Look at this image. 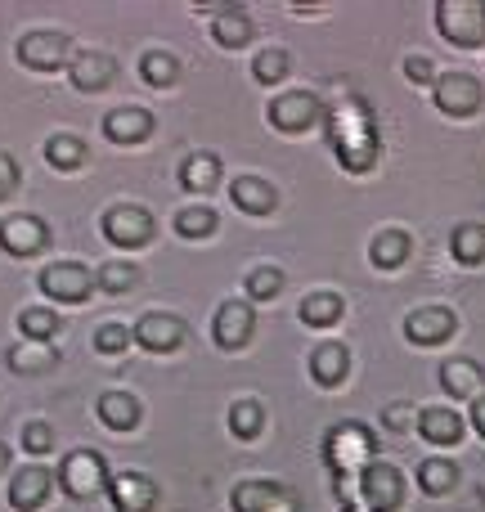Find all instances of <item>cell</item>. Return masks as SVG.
I'll list each match as a JSON object with an SVG mask.
<instances>
[{"label":"cell","instance_id":"obj_1","mask_svg":"<svg viewBox=\"0 0 485 512\" xmlns=\"http://www.w3.org/2000/svg\"><path fill=\"white\" fill-rule=\"evenodd\" d=\"M328 144L346 171H369L378 158V126L364 99H337L328 113Z\"/></svg>","mask_w":485,"mask_h":512},{"label":"cell","instance_id":"obj_2","mask_svg":"<svg viewBox=\"0 0 485 512\" xmlns=\"http://www.w3.org/2000/svg\"><path fill=\"white\" fill-rule=\"evenodd\" d=\"M436 27L450 45L472 50L485 41V0H436Z\"/></svg>","mask_w":485,"mask_h":512},{"label":"cell","instance_id":"obj_3","mask_svg":"<svg viewBox=\"0 0 485 512\" xmlns=\"http://www.w3.org/2000/svg\"><path fill=\"white\" fill-rule=\"evenodd\" d=\"M369 454H373V436H369V427H360V423L333 427L324 441V459L337 477H351V468L355 463H369Z\"/></svg>","mask_w":485,"mask_h":512},{"label":"cell","instance_id":"obj_4","mask_svg":"<svg viewBox=\"0 0 485 512\" xmlns=\"http://www.w3.org/2000/svg\"><path fill=\"white\" fill-rule=\"evenodd\" d=\"M59 481H63V490H68L72 499H90V495H99V490L108 486V468H104L99 454L77 450V454H68V459L59 463Z\"/></svg>","mask_w":485,"mask_h":512},{"label":"cell","instance_id":"obj_5","mask_svg":"<svg viewBox=\"0 0 485 512\" xmlns=\"http://www.w3.org/2000/svg\"><path fill=\"white\" fill-rule=\"evenodd\" d=\"M432 99H436V108H441V113L472 117L481 108V81L468 77V72H445V77H436Z\"/></svg>","mask_w":485,"mask_h":512},{"label":"cell","instance_id":"obj_6","mask_svg":"<svg viewBox=\"0 0 485 512\" xmlns=\"http://www.w3.org/2000/svg\"><path fill=\"white\" fill-rule=\"evenodd\" d=\"M360 499L369 504V512H396L405 499V481L391 463H369L360 477Z\"/></svg>","mask_w":485,"mask_h":512},{"label":"cell","instance_id":"obj_7","mask_svg":"<svg viewBox=\"0 0 485 512\" xmlns=\"http://www.w3.org/2000/svg\"><path fill=\"white\" fill-rule=\"evenodd\" d=\"M18 59L36 72H54L63 63H72V41L63 32H27L18 41Z\"/></svg>","mask_w":485,"mask_h":512},{"label":"cell","instance_id":"obj_8","mask_svg":"<svg viewBox=\"0 0 485 512\" xmlns=\"http://www.w3.org/2000/svg\"><path fill=\"white\" fill-rule=\"evenodd\" d=\"M90 288H95V274L77 261H59L50 270H41V292L54 301H86Z\"/></svg>","mask_w":485,"mask_h":512},{"label":"cell","instance_id":"obj_9","mask_svg":"<svg viewBox=\"0 0 485 512\" xmlns=\"http://www.w3.org/2000/svg\"><path fill=\"white\" fill-rule=\"evenodd\" d=\"M104 234L117 243V248H144V243L153 239V216L144 212V207L122 203L104 216Z\"/></svg>","mask_w":485,"mask_h":512},{"label":"cell","instance_id":"obj_10","mask_svg":"<svg viewBox=\"0 0 485 512\" xmlns=\"http://www.w3.org/2000/svg\"><path fill=\"white\" fill-rule=\"evenodd\" d=\"M265 117H270L274 131L297 135V131H306V126L319 117V99L310 95V90H292V95H279V99H274V104L265 108Z\"/></svg>","mask_w":485,"mask_h":512},{"label":"cell","instance_id":"obj_11","mask_svg":"<svg viewBox=\"0 0 485 512\" xmlns=\"http://www.w3.org/2000/svg\"><path fill=\"white\" fill-rule=\"evenodd\" d=\"M50 243V230H45L41 216H9L0 221V248L9 256H36Z\"/></svg>","mask_w":485,"mask_h":512},{"label":"cell","instance_id":"obj_12","mask_svg":"<svg viewBox=\"0 0 485 512\" xmlns=\"http://www.w3.org/2000/svg\"><path fill=\"white\" fill-rule=\"evenodd\" d=\"M108 499L117 512H153L158 508V486L140 472H122V477L108 481Z\"/></svg>","mask_w":485,"mask_h":512},{"label":"cell","instance_id":"obj_13","mask_svg":"<svg viewBox=\"0 0 485 512\" xmlns=\"http://www.w3.org/2000/svg\"><path fill=\"white\" fill-rule=\"evenodd\" d=\"M216 342L225 346V351H239L247 346V337L256 333V310L247 306V301H225L221 310H216Z\"/></svg>","mask_w":485,"mask_h":512},{"label":"cell","instance_id":"obj_14","mask_svg":"<svg viewBox=\"0 0 485 512\" xmlns=\"http://www.w3.org/2000/svg\"><path fill=\"white\" fill-rule=\"evenodd\" d=\"M454 333V310L445 306H423V310H409L405 319V337L414 346H436Z\"/></svg>","mask_w":485,"mask_h":512},{"label":"cell","instance_id":"obj_15","mask_svg":"<svg viewBox=\"0 0 485 512\" xmlns=\"http://www.w3.org/2000/svg\"><path fill=\"white\" fill-rule=\"evenodd\" d=\"M135 342L153 355L180 351V342H185V324H180L176 315H144L140 324H135Z\"/></svg>","mask_w":485,"mask_h":512},{"label":"cell","instance_id":"obj_16","mask_svg":"<svg viewBox=\"0 0 485 512\" xmlns=\"http://www.w3.org/2000/svg\"><path fill=\"white\" fill-rule=\"evenodd\" d=\"M234 512H283L288 508V490L274 486V481H243L230 495Z\"/></svg>","mask_w":485,"mask_h":512},{"label":"cell","instance_id":"obj_17","mask_svg":"<svg viewBox=\"0 0 485 512\" xmlns=\"http://www.w3.org/2000/svg\"><path fill=\"white\" fill-rule=\"evenodd\" d=\"M68 77H72V86L77 90H104L108 81L117 77V63L108 59V54H99V50H86V54H72Z\"/></svg>","mask_w":485,"mask_h":512},{"label":"cell","instance_id":"obj_18","mask_svg":"<svg viewBox=\"0 0 485 512\" xmlns=\"http://www.w3.org/2000/svg\"><path fill=\"white\" fill-rule=\"evenodd\" d=\"M149 131H153V117L144 108H113L104 117V135L113 144H140V140H149Z\"/></svg>","mask_w":485,"mask_h":512},{"label":"cell","instance_id":"obj_19","mask_svg":"<svg viewBox=\"0 0 485 512\" xmlns=\"http://www.w3.org/2000/svg\"><path fill=\"white\" fill-rule=\"evenodd\" d=\"M50 486H54V477L45 468H23L14 477V486H9V504H14L18 512H32L50 499Z\"/></svg>","mask_w":485,"mask_h":512},{"label":"cell","instance_id":"obj_20","mask_svg":"<svg viewBox=\"0 0 485 512\" xmlns=\"http://www.w3.org/2000/svg\"><path fill=\"white\" fill-rule=\"evenodd\" d=\"M346 369H351V351H346L342 342H324L310 355V373H315L319 387H337V382L346 378Z\"/></svg>","mask_w":485,"mask_h":512},{"label":"cell","instance_id":"obj_21","mask_svg":"<svg viewBox=\"0 0 485 512\" xmlns=\"http://www.w3.org/2000/svg\"><path fill=\"white\" fill-rule=\"evenodd\" d=\"M230 198H234V207H239V212H252V216H270L274 203H279V194H274L265 180H256V176H239V180H234Z\"/></svg>","mask_w":485,"mask_h":512},{"label":"cell","instance_id":"obj_22","mask_svg":"<svg viewBox=\"0 0 485 512\" xmlns=\"http://www.w3.org/2000/svg\"><path fill=\"white\" fill-rule=\"evenodd\" d=\"M481 382H485V369L477 360H450L441 369V387L450 391V396H459V400L481 396Z\"/></svg>","mask_w":485,"mask_h":512},{"label":"cell","instance_id":"obj_23","mask_svg":"<svg viewBox=\"0 0 485 512\" xmlns=\"http://www.w3.org/2000/svg\"><path fill=\"white\" fill-rule=\"evenodd\" d=\"M418 432L432 445H454L463 436V418L454 414V409H423V414H418Z\"/></svg>","mask_w":485,"mask_h":512},{"label":"cell","instance_id":"obj_24","mask_svg":"<svg viewBox=\"0 0 485 512\" xmlns=\"http://www.w3.org/2000/svg\"><path fill=\"white\" fill-rule=\"evenodd\" d=\"M369 261L378 270H400L409 261V234L405 230H382L378 239L369 243Z\"/></svg>","mask_w":485,"mask_h":512},{"label":"cell","instance_id":"obj_25","mask_svg":"<svg viewBox=\"0 0 485 512\" xmlns=\"http://www.w3.org/2000/svg\"><path fill=\"white\" fill-rule=\"evenodd\" d=\"M216 180H221V158H216V153H194V158H185V167H180V185H185L189 194H207Z\"/></svg>","mask_w":485,"mask_h":512},{"label":"cell","instance_id":"obj_26","mask_svg":"<svg viewBox=\"0 0 485 512\" xmlns=\"http://www.w3.org/2000/svg\"><path fill=\"white\" fill-rule=\"evenodd\" d=\"M99 418H104L113 432H131V427L140 423V400L126 396V391H108V396L99 400Z\"/></svg>","mask_w":485,"mask_h":512},{"label":"cell","instance_id":"obj_27","mask_svg":"<svg viewBox=\"0 0 485 512\" xmlns=\"http://www.w3.org/2000/svg\"><path fill=\"white\" fill-rule=\"evenodd\" d=\"M212 36L225 45V50H239V45L252 41V18H247V9H221L212 23Z\"/></svg>","mask_w":485,"mask_h":512},{"label":"cell","instance_id":"obj_28","mask_svg":"<svg viewBox=\"0 0 485 512\" xmlns=\"http://www.w3.org/2000/svg\"><path fill=\"white\" fill-rule=\"evenodd\" d=\"M418 486H423L427 495H450V490L459 486V468H454L450 459H423L418 463Z\"/></svg>","mask_w":485,"mask_h":512},{"label":"cell","instance_id":"obj_29","mask_svg":"<svg viewBox=\"0 0 485 512\" xmlns=\"http://www.w3.org/2000/svg\"><path fill=\"white\" fill-rule=\"evenodd\" d=\"M230 432L239 436V441H256V436L265 432L261 400H234V405H230Z\"/></svg>","mask_w":485,"mask_h":512},{"label":"cell","instance_id":"obj_30","mask_svg":"<svg viewBox=\"0 0 485 512\" xmlns=\"http://www.w3.org/2000/svg\"><path fill=\"white\" fill-rule=\"evenodd\" d=\"M54 346H45V342H27V346H14L9 351V369L14 373H50L54 369Z\"/></svg>","mask_w":485,"mask_h":512},{"label":"cell","instance_id":"obj_31","mask_svg":"<svg viewBox=\"0 0 485 512\" xmlns=\"http://www.w3.org/2000/svg\"><path fill=\"white\" fill-rule=\"evenodd\" d=\"M45 158H50L54 171H77L81 162H86V144H81L77 135H50V140H45Z\"/></svg>","mask_w":485,"mask_h":512},{"label":"cell","instance_id":"obj_32","mask_svg":"<svg viewBox=\"0 0 485 512\" xmlns=\"http://www.w3.org/2000/svg\"><path fill=\"white\" fill-rule=\"evenodd\" d=\"M301 319H306L310 328H328L342 319V297L337 292H310L306 301H301Z\"/></svg>","mask_w":485,"mask_h":512},{"label":"cell","instance_id":"obj_33","mask_svg":"<svg viewBox=\"0 0 485 512\" xmlns=\"http://www.w3.org/2000/svg\"><path fill=\"white\" fill-rule=\"evenodd\" d=\"M450 252H454V261H463V265H481L485 261V225H459L450 239Z\"/></svg>","mask_w":485,"mask_h":512},{"label":"cell","instance_id":"obj_34","mask_svg":"<svg viewBox=\"0 0 485 512\" xmlns=\"http://www.w3.org/2000/svg\"><path fill=\"white\" fill-rule=\"evenodd\" d=\"M18 328H23L27 342H50L59 333V310H45V306H27L18 315Z\"/></svg>","mask_w":485,"mask_h":512},{"label":"cell","instance_id":"obj_35","mask_svg":"<svg viewBox=\"0 0 485 512\" xmlns=\"http://www.w3.org/2000/svg\"><path fill=\"white\" fill-rule=\"evenodd\" d=\"M140 77L149 81V86H171V81L180 77L176 54H167V50H149V54L140 59Z\"/></svg>","mask_w":485,"mask_h":512},{"label":"cell","instance_id":"obj_36","mask_svg":"<svg viewBox=\"0 0 485 512\" xmlns=\"http://www.w3.org/2000/svg\"><path fill=\"white\" fill-rule=\"evenodd\" d=\"M216 212L212 207H185V212L176 216V230L185 234V239H207V234H216Z\"/></svg>","mask_w":485,"mask_h":512},{"label":"cell","instance_id":"obj_37","mask_svg":"<svg viewBox=\"0 0 485 512\" xmlns=\"http://www.w3.org/2000/svg\"><path fill=\"white\" fill-rule=\"evenodd\" d=\"M252 77L261 81V86H274V81L288 77V54L283 50H261L252 63Z\"/></svg>","mask_w":485,"mask_h":512},{"label":"cell","instance_id":"obj_38","mask_svg":"<svg viewBox=\"0 0 485 512\" xmlns=\"http://www.w3.org/2000/svg\"><path fill=\"white\" fill-rule=\"evenodd\" d=\"M247 292H252L256 301H270V297H279V292H283V274L274 270V265H261V270H252V274H247Z\"/></svg>","mask_w":485,"mask_h":512},{"label":"cell","instance_id":"obj_39","mask_svg":"<svg viewBox=\"0 0 485 512\" xmlns=\"http://www.w3.org/2000/svg\"><path fill=\"white\" fill-rule=\"evenodd\" d=\"M135 279H140V270H131V265H122V261L99 270V288L104 292H126V288H135Z\"/></svg>","mask_w":485,"mask_h":512},{"label":"cell","instance_id":"obj_40","mask_svg":"<svg viewBox=\"0 0 485 512\" xmlns=\"http://www.w3.org/2000/svg\"><path fill=\"white\" fill-rule=\"evenodd\" d=\"M95 346H99L104 355H122L126 346H131V328H122V324H104V328L95 333Z\"/></svg>","mask_w":485,"mask_h":512},{"label":"cell","instance_id":"obj_41","mask_svg":"<svg viewBox=\"0 0 485 512\" xmlns=\"http://www.w3.org/2000/svg\"><path fill=\"white\" fill-rule=\"evenodd\" d=\"M405 77L414 81V86H427V81H436L432 59H423V54H409V59H405Z\"/></svg>","mask_w":485,"mask_h":512},{"label":"cell","instance_id":"obj_42","mask_svg":"<svg viewBox=\"0 0 485 512\" xmlns=\"http://www.w3.org/2000/svg\"><path fill=\"white\" fill-rule=\"evenodd\" d=\"M50 441H54V436H50V427H45V423H27V427H23L27 454H45V450H50Z\"/></svg>","mask_w":485,"mask_h":512},{"label":"cell","instance_id":"obj_43","mask_svg":"<svg viewBox=\"0 0 485 512\" xmlns=\"http://www.w3.org/2000/svg\"><path fill=\"white\" fill-rule=\"evenodd\" d=\"M14 185H18V167H14V158H9V153H0V198L14 194Z\"/></svg>","mask_w":485,"mask_h":512},{"label":"cell","instance_id":"obj_44","mask_svg":"<svg viewBox=\"0 0 485 512\" xmlns=\"http://www.w3.org/2000/svg\"><path fill=\"white\" fill-rule=\"evenodd\" d=\"M414 405H391L387 409V414H382V423H391V427H396V432H400V427H409V423H414Z\"/></svg>","mask_w":485,"mask_h":512},{"label":"cell","instance_id":"obj_45","mask_svg":"<svg viewBox=\"0 0 485 512\" xmlns=\"http://www.w3.org/2000/svg\"><path fill=\"white\" fill-rule=\"evenodd\" d=\"M472 427H477V432L485 436V391H481L477 400H472Z\"/></svg>","mask_w":485,"mask_h":512},{"label":"cell","instance_id":"obj_46","mask_svg":"<svg viewBox=\"0 0 485 512\" xmlns=\"http://www.w3.org/2000/svg\"><path fill=\"white\" fill-rule=\"evenodd\" d=\"M5 463H9V454H5V445H0V472H5Z\"/></svg>","mask_w":485,"mask_h":512},{"label":"cell","instance_id":"obj_47","mask_svg":"<svg viewBox=\"0 0 485 512\" xmlns=\"http://www.w3.org/2000/svg\"><path fill=\"white\" fill-rule=\"evenodd\" d=\"M342 512H355V508H342Z\"/></svg>","mask_w":485,"mask_h":512}]
</instances>
